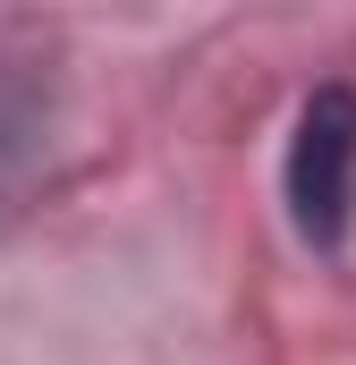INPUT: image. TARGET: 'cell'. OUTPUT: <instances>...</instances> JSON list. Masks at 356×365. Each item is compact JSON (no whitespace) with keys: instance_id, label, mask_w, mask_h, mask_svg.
Here are the masks:
<instances>
[{"instance_id":"cell-1","label":"cell","mask_w":356,"mask_h":365,"mask_svg":"<svg viewBox=\"0 0 356 365\" xmlns=\"http://www.w3.org/2000/svg\"><path fill=\"white\" fill-rule=\"evenodd\" d=\"M280 195H288L297 238L314 255H340V238H348V221H356V86L305 93V110L288 128Z\"/></svg>"}]
</instances>
